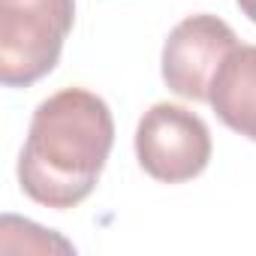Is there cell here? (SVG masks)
<instances>
[{
    "instance_id": "6da1fadb",
    "label": "cell",
    "mask_w": 256,
    "mask_h": 256,
    "mask_svg": "<svg viewBox=\"0 0 256 256\" xmlns=\"http://www.w3.org/2000/svg\"><path fill=\"white\" fill-rule=\"evenodd\" d=\"M112 145L114 120L106 100L84 88H64L42 100L30 118L18 184L34 202L70 211L94 193Z\"/></svg>"
},
{
    "instance_id": "3957f363",
    "label": "cell",
    "mask_w": 256,
    "mask_h": 256,
    "mask_svg": "<svg viewBox=\"0 0 256 256\" xmlns=\"http://www.w3.org/2000/svg\"><path fill=\"white\" fill-rule=\"evenodd\" d=\"M139 166L160 184H184L211 163L208 124L184 106L157 102L136 126Z\"/></svg>"
},
{
    "instance_id": "277c9868",
    "label": "cell",
    "mask_w": 256,
    "mask_h": 256,
    "mask_svg": "<svg viewBox=\"0 0 256 256\" xmlns=\"http://www.w3.org/2000/svg\"><path fill=\"white\" fill-rule=\"evenodd\" d=\"M238 46L235 30L208 12L187 16L172 28L163 46V82L184 100L208 102L211 82L226 60V54Z\"/></svg>"
},
{
    "instance_id": "8992f818",
    "label": "cell",
    "mask_w": 256,
    "mask_h": 256,
    "mask_svg": "<svg viewBox=\"0 0 256 256\" xmlns=\"http://www.w3.org/2000/svg\"><path fill=\"white\" fill-rule=\"evenodd\" d=\"M235 4H238V10H241L253 24H256V0H235Z\"/></svg>"
},
{
    "instance_id": "7a4b0ae2",
    "label": "cell",
    "mask_w": 256,
    "mask_h": 256,
    "mask_svg": "<svg viewBox=\"0 0 256 256\" xmlns=\"http://www.w3.org/2000/svg\"><path fill=\"white\" fill-rule=\"evenodd\" d=\"M76 22V0H0V82L30 88L46 78Z\"/></svg>"
},
{
    "instance_id": "5b68a950",
    "label": "cell",
    "mask_w": 256,
    "mask_h": 256,
    "mask_svg": "<svg viewBox=\"0 0 256 256\" xmlns=\"http://www.w3.org/2000/svg\"><path fill=\"white\" fill-rule=\"evenodd\" d=\"M208 102L229 130L256 142V46H235L226 54Z\"/></svg>"
}]
</instances>
